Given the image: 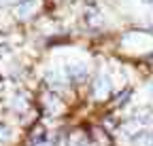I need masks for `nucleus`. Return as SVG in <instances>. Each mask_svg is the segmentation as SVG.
I'll list each match as a JSON object with an SVG mask.
<instances>
[{
  "instance_id": "7ed1b4c3",
  "label": "nucleus",
  "mask_w": 153,
  "mask_h": 146,
  "mask_svg": "<svg viewBox=\"0 0 153 146\" xmlns=\"http://www.w3.org/2000/svg\"><path fill=\"white\" fill-rule=\"evenodd\" d=\"M34 7H36L34 0H30V2L22 4V7H19V15H28V11H30V9H34Z\"/></svg>"
},
{
  "instance_id": "39448f33",
  "label": "nucleus",
  "mask_w": 153,
  "mask_h": 146,
  "mask_svg": "<svg viewBox=\"0 0 153 146\" xmlns=\"http://www.w3.org/2000/svg\"><path fill=\"white\" fill-rule=\"evenodd\" d=\"M145 2H153V0H145Z\"/></svg>"
},
{
  "instance_id": "f03ea898",
  "label": "nucleus",
  "mask_w": 153,
  "mask_h": 146,
  "mask_svg": "<svg viewBox=\"0 0 153 146\" xmlns=\"http://www.w3.org/2000/svg\"><path fill=\"white\" fill-rule=\"evenodd\" d=\"M85 72H87L85 64H70V66H66V74H68L72 81H81V79L85 76Z\"/></svg>"
},
{
  "instance_id": "20e7f679",
  "label": "nucleus",
  "mask_w": 153,
  "mask_h": 146,
  "mask_svg": "<svg viewBox=\"0 0 153 146\" xmlns=\"http://www.w3.org/2000/svg\"><path fill=\"white\" fill-rule=\"evenodd\" d=\"M149 89H151V93H153V85H151V87H149Z\"/></svg>"
},
{
  "instance_id": "f257e3e1",
  "label": "nucleus",
  "mask_w": 153,
  "mask_h": 146,
  "mask_svg": "<svg viewBox=\"0 0 153 146\" xmlns=\"http://www.w3.org/2000/svg\"><path fill=\"white\" fill-rule=\"evenodd\" d=\"M108 91H111V81H108V76H100L98 81H96L94 95H96V98H104V95H108Z\"/></svg>"
}]
</instances>
